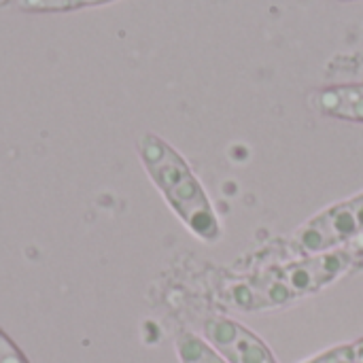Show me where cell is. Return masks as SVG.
<instances>
[{
	"instance_id": "6da1fadb",
	"label": "cell",
	"mask_w": 363,
	"mask_h": 363,
	"mask_svg": "<svg viewBox=\"0 0 363 363\" xmlns=\"http://www.w3.org/2000/svg\"><path fill=\"white\" fill-rule=\"evenodd\" d=\"M138 155L149 179L187 230L200 240H219V217L187 160L170 143L151 132L138 138Z\"/></svg>"
},
{
	"instance_id": "7a4b0ae2",
	"label": "cell",
	"mask_w": 363,
	"mask_h": 363,
	"mask_svg": "<svg viewBox=\"0 0 363 363\" xmlns=\"http://www.w3.org/2000/svg\"><path fill=\"white\" fill-rule=\"evenodd\" d=\"M351 251H325L300 262L255 274L232 287V302L238 308H274L308 296L334 283L351 266Z\"/></svg>"
},
{
	"instance_id": "3957f363",
	"label": "cell",
	"mask_w": 363,
	"mask_h": 363,
	"mask_svg": "<svg viewBox=\"0 0 363 363\" xmlns=\"http://www.w3.org/2000/svg\"><path fill=\"white\" fill-rule=\"evenodd\" d=\"M363 234V194L353 196L340 204H334L313 217L298 234L296 245L304 253L334 251L347 240H355Z\"/></svg>"
},
{
	"instance_id": "277c9868",
	"label": "cell",
	"mask_w": 363,
	"mask_h": 363,
	"mask_svg": "<svg viewBox=\"0 0 363 363\" xmlns=\"http://www.w3.org/2000/svg\"><path fill=\"white\" fill-rule=\"evenodd\" d=\"M204 334L206 342L228 363H279L259 336L232 319H208Z\"/></svg>"
},
{
	"instance_id": "5b68a950",
	"label": "cell",
	"mask_w": 363,
	"mask_h": 363,
	"mask_svg": "<svg viewBox=\"0 0 363 363\" xmlns=\"http://www.w3.org/2000/svg\"><path fill=\"white\" fill-rule=\"evenodd\" d=\"M311 104L319 113L336 119L363 121V83L332 85L317 89L311 96Z\"/></svg>"
},
{
	"instance_id": "8992f818",
	"label": "cell",
	"mask_w": 363,
	"mask_h": 363,
	"mask_svg": "<svg viewBox=\"0 0 363 363\" xmlns=\"http://www.w3.org/2000/svg\"><path fill=\"white\" fill-rule=\"evenodd\" d=\"M177 351L181 363H228L206 340L194 334H181L177 338Z\"/></svg>"
},
{
	"instance_id": "52a82bcc",
	"label": "cell",
	"mask_w": 363,
	"mask_h": 363,
	"mask_svg": "<svg viewBox=\"0 0 363 363\" xmlns=\"http://www.w3.org/2000/svg\"><path fill=\"white\" fill-rule=\"evenodd\" d=\"M111 0H17V6L21 11H32V13H57V11H72L81 6H94V4H104Z\"/></svg>"
},
{
	"instance_id": "ba28073f",
	"label": "cell",
	"mask_w": 363,
	"mask_h": 363,
	"mask_svg": "<svg viewBox=\"0 0 363 363\" xmlns=\"http://www.w3.org/2000/svg\"><path fill=\"white\" fill-rule=\"evenodd\" d=\"M304 363H363V338L351 345H342L332 351H325Z\"/></svg>"
},
{
	"instance_id": "9c48e42d",
	"label": "cell",
	"mask_w": 363,
	"mask_h": 363,
	"mask_svg": "<svg viewBox=\"0 0 363 363\" xmlns=\"http://www.w3.org/2000/svg\"><path fill=\"white\" fill-rule=\"evenodd\" d=\"M0 363H28L23 353L13 345V340L0 330Z\"/></svg>"
},
{
	"instance_id": "30bf717a",
	"label": "cell",
	"mask_w": 363,
	"mask_h": 363,
	"mask_svg": "<svg viewBox=\"0 0 363 363\" xmlns=\"http://www.w3.org/2000/svg\"><path fill=\"white\" fill-rule=\"evenodd\" d=\"M353 251H363V234H362V236H359V238H355V240H353L351 253H353Z\"/></svg>"
},
{
	"instance_id": "8fae6325",
	"label": "cell",
	"mask_w": 363,
	"mask_h": 363,
	"mask_svg": "<svg viewBox=\"0 0 363 363\" xmlns=\"http://www.w3.org/2000/svg\"><path fill=\"white\" fill-rule=\"evenodd\" d=\"M0 2H2V0H0Z\"/></svg>"
}]
</instances>
